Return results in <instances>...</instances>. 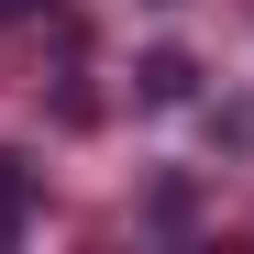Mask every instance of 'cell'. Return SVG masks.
<instances>
[{"mask_svg":"<svg viewBox=\"0 0 254 254\" xmlns=\"http://www.w3.org/2000/svg\"><path fill=\"white\" fill-rule=\"evenodd\" d=\"M133 77H144V100H155V111H177V100H188V89H199V66H188V56H177V45H155V56H144V66H133Z\"/></svg>","mask_w":254,"mask_h":254,"instance_id":"6da1fadb","label":"cell"},{"mask_svg":"<svg viewBox=\"0 0 254 254\" xmlns=\"http://www.w3.org/2000/svg\"><path fill=\"white\" fill-rule=\"evenodd\" d=\"M22 188H33V166H22V155H0V243L22 232Z\"/></svg>","mask_w":254,"mask_h":254,"instance_id":"7a4b0ae2","label":"cell"}]
</instances>
